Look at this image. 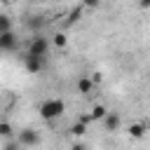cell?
<instances>
[{"mask_svg": "<svg viewBox=\"0 0 150 150\" xmlns=\"http://www.w3.org/2000/svg\"><path fill=\"white\" fill-rule=\"evenodd\" d=\"M63 110H66V103L61 98H45L38 105V112H40L42 120H56V117L63 115Z\"/></svg>", "mask_w": 150, "mask_h": 150, "instance_id": "obj_1", "label": "cell"}, {"mask_svg": "<svg viewBox=\"0 0 150 150\" xmlns=\"http://www.w3.org/2000/svg\"><path fill=\"white\" fill-rule=\"evenodd\" d=\"M16 141L21 143V148H35V145H40V134L33 129H21L16 134Z\"/></svg>", "mask_w": 150, "mask_h": 150, "instance_id": "obj_2", "label": "cell"}, {"mask_svg": "<svg viewBox=\"0 0 150 150\" xmlns=\"http://www.w3.org/2000/svg\"><path fill=\"white\" fill-rule=\"evenodd\" d=\"M23 63H26L28 73H40V70H42V66H45V56H38V54H30V52H26V56H23Z\"/></svg>", "mask_w": 150, "mask_h": 150, "instance_id": "obj_3", "label": "cell"}, {"mask_svg": "<svg viewBox=\"0 0 150 150\" xmlns=\"http://www.w3.org/2000/svg\"><path fill=\"white\" fill-rule=\"evenodd\" d=\"M47 49H49V42H47V38H42V35H35V38L30 40V47H28V52H30V54L45 56V54H47Z\"/></svg>", "mask_w": 150, "mask_h": 150, "instance_id": "obj_4", "label": "cell"}, {"mask_svg": "<svg viewBox=\"0 0 150 150\" xmlns=\"http://www.w3.org/2000/svg\"><path fill=\"white\" fill-rule=\"evenodd\" d=\"M101 122H103L105 131H117V129L122 127V117H120V112H110V110H108V115H105Z\"/></svg>", "mask_w": 150, "mask_h": 150, "instance_id": "obj_5", "label": "cell"}, {"mask_svg": "<svg viewBox=\"0 0 150 150\" xmlns=\"http://www.w3.org/2000/svg\"><path fill=\"white\" fill-rule=\"evenodd\" d=\"M0 47H2L5 52H9V49L16 47V38H14L12 30H2V33H0Z\"/></svg>", "mask_w": 150, "mask_h": 150, "instance_id": "obj_6", "label": "cell"}, {"mask_svg": "<svg viewBox=\"0 0 150 150\" xmlns=\"http://www.w3.org/2000/svg\"><path fill=\"white\" fill-rule=\"evenodd\" d=\"M94 84H96V82H94L91 77H80V80H77V91H80V94H91V91H94Z\"/></svg>", "mask_w": 150, "mask_h": 150, "instance_id": "obj_7", "label": "cell"}, {"mask_svg": "<svg viewBox=\"0 0 150 150\" xmlns=\"http://www.w3.org/2000/svg\"><path fill=\"white\" fill-rule=\"evenodd\" d=\"M105 115H108V108H105V105H101V103H96V105L89 110V117H91V122H101Z\"/></svg>", "mask_w": 150, "mask_h": 150, "instance_id": "obj_8", "label": "cell"}, {"mask_svg": "<svg viewBox=\"0 0 150 150\" xmlns=\"http://www.w3.org/2000/svg\"><path fill=\"white\" fill-rule=\"evenodd\" d=\"M145 131H148V129H145L143 124H131V127H129V134H131L134 138H143Z\"/></svg>", "mask_w": 150, "mask_h": 150, "instance_id": "obj_9", "label": "cell"}, {"mask_svg": "<svg viewBox=\"0 0 150 150\" xmlns=\"http://www.w3.org/2000/svg\"><path fill=\"white\" fill-rule=\"evenodd\" d=\"M87 124H89V122H84V120H80V122H75V124L70 127V131H73L75 136H82V134L87 131Z\"/></svg>", "mask_w": 150, "mask_h": 150, "instance_id": "obj_10", "label": "cell"}, {"mask_svg": "<svg viewBox=\"0 0 150 150\" xmlns=\"http://www.w3.org/2000/svg\"><path fill=\"white\" fill-rule=\"evenodd\" d=\"M14 131H12V127H9V122H0V136L2 138H9Z\"/></svg>", "mask_w": 150, "mask_h": 150, "instance_id": "obj_11", "label": "cell"}, {"mask_svg": "<svg viewBox=\"0 0 150 150\" xmlns=\"http://www.w3.org/2000/svg\"><path fill=\"white\" fill-rule=\"evenodd\" d=\"M2 30H12V21H9V16L7 14H2L0 16V33Z\"/></svg>", "mask_w": 150, "mask_h": 150, "instance_id": "obj_12", "label": "cell"}, {"mask_svg": "<svg viewBox=\"0 0 150 150\" xmlns=\"http://www.w3.org/2000/svg\"><path fill=\"white\" fill-rule=\"evenodd\" d=\"M66 42H68V38H66L63 33H56V35H54V45H56V47H66Z\"/></svg>", "mask_w": 150, "mask_h": 150, "instance_id": "obj_13", "label": "cell"}, {"mask_svg": "<svg viewBox=\"0 0 150 150\" xmlns=\"http://www.w3.org/2000/svg\"><path fill=\"white\" fill-rule=\"evenodd\" d=\"M82 5H84V7H98L101 0H82Z\"/></svg>", "mask_w": 150, "mask_h": 150, "instance_id": "obj_14", "label": "cell"}, {"mask_svg": "<svg viewBox=\"0 0 150 150\" xmlns=\"http://www.w3.org/2000/svg\"><path fill=\"white\" fill-rule=\"evenodd\" d=\"M91 80H94V82H96V84H98V82H101V80H103V77H101V73H94V75H91Z\"/></svg>", "mask_w": 150, "mask_h": 150, "instance_id": "obj_15", "label": "cell"}, {"mask_svg": "<svg viewBox=\"0 0 150 150\" xmlns=\"http://www.w3.org/2000/svg\"><path fill=\"white\" fill-rule=\"evenodd\" d=\"M138 5H141L143 9H148V7H150V0H138Z\"/></svg>", "mask_w": 150, "mask_h": 150, "instance_id": "obj_16", "label": "cell"}, {"mask_svg": "<svg viewBox=\"0 0 150 150\" xmlns=\"http://www.w3.org/2000/svg\"><path fill=\"white\" fill-rule=\"evenodd\" d=\"M38 2H45V0H38Z\"/></svg>", "mask_w": 150, "mask_h": 150, "instance_id": "obj_17", "label": "cell"}]
</instances>
